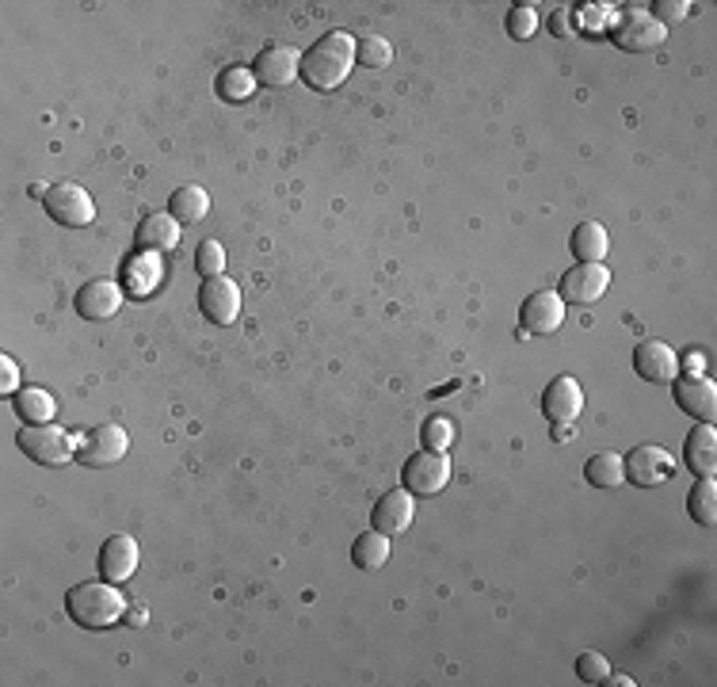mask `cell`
Returning <instances> with one entry per match:
<instances>
[{
    "label": "cell",
    "instance_id": "obj_1",
    "mask_svg": "<svg viewBox=\"0 0 717 687\" xmlns=\"http://www.w3.org/2000/svg\"><path fill=\"white\" fill-rule=\"evenodd\" d=\"M355 50L358 39L348 32H328L313 42L310 50L302 54V85H310L313 92H332L348 80V73L355 70Z\"/></svg>",
    "mask_w": 717,
    "mask_h": 687
},
{
    "label": "cell",
    "instance_id": "obj_2",
    "mask_svg": "<svg viewBox=\"0 0 717 687\" xmlns=\"http://www.w3.org/2000/svg\"><path fill=\"white\" fill-rule=\"evenodd\" d=\"M65 611L85 630H111L115 623H123L126 600L111 580H85L65 592Z\"/></svg>",
    "mask_w": 717,
    "mask_h": 687
},
{
    "label": "cell",
    "instance_id": "obj_3",
    "mask_svg": "<svg viewBox=\"0 0 717 687\" xmlns=\"http://www.w3.org/2000/svg\"><path fill=\"white\" fill-rule=\"evenodd\" d=\"M16 444H20V451L32 462H39V466H65L80 447L77 436L58 428V424H27V428H20Z\"/></svg>",
    "mask_w": 717,
    "mask_h": 687
},
{
    "label": "cell",
    "instance_id": "obj_4",
    "mask_svg": "<svg viewBox=\"0 0 717 687\" xmlns=\"http://www.w3.org/2000/svg\"><path fill=\"white\" fill-rule=\"evenodd\" d=\"M47 214L58 222V226H70V229H80V226H92L96 222V203L80 184L73 180H62V184H50L47 191Z\"/></svg>",
    "mask_w": 717,
    "mask_h": 687
},
{
    "label": "cell",
    "instance_id": "obj_5",
    "mask_svg": "<svg viewBox=\"0 0 717 687\" xmlns=\"http://www.w3.org/2000/svg\"><path fill=\"white\" fill-rule=\"evenodd\" d=\"M668 39V27H661L645 9H630L618 16V24L611 27V42L626 54H645V50H656Z\"/></svg>",
    "mask_w": 717,
    "mask_h": 687
},
{
    "label": "cell",
    "instance_id": "obj_6",
    "mask_svg": "<svg viewBox=\"0 0 717 687\" xmlns=\"http://www.w3.org/2000/svg\"><path fill=\"white\" fill-rule=\"evenodd\" d=\"M401 482L413 497H436L451 485V459L443 451H416L401 470Z\"/></svg>",
    "mask_w": 717,
    "mask_h": 687
},
{
    "label": "cell",
    "instance_id": "obj_7",
    "mask_svg": "<svg viewBox=\"0 0 717 687\" xmlns=\"http://www.w3.org/2000/svg\"><path fill=\"white\" fill-rule=\"evenodd\" d=\"M622 466H626V482H633L638 489H656V485L671 482V474H676L671 454L656 444L633 447V451L622 459Z\"/></svg>",
    "mask_w": 717,
    "mask_h": 687
},
{
    "label": "cell",
    "instance_id": "obj_8",
    "mask_svg": "<svg viewBox=\"0 0 717 687\" xmlns=\"http://www.w3.org/2000/svg\"><path fill=\"white\" fill-rule=\"evenodd\" d=\"M126 451H130V436H126L118 424H96L92 432L80 436L77 459L85 462V466L103 470V466H115Z\"/></svg>",
    "mask_w": 717,
    "mask_h": 687
},
{
    "label": "cell",
    "instance_id": "obj_9",
    "mask_svg": "<svg viewBox=\"0 0 717 687\" xmlns=\"http://www.w3.org/2000/svg\"><path fill=\"white\" fill-rule=\"evenodd\" d=\"M611 287V272L603 264H573L569 272L562 275V287H557V295H562L565 305H595L603 295H607Z\"/></svg>",
    "mask_w": 717,
    "mask_h": 687
},
{
    "label": "cell",
    "instance_id": "obj_10",
    "mask_svg": "<svg viewBox=\"0 0 717 687\" xmlns=\"http://www.w3.org/2000/svg\"><path fill=\"white\" fill-rule=\"evenodd\" d=\"M252 77H256V85L287 88V85H294V80L302 77V58H298L294 47L275 42V47H264L256 54V62H252Z\"/></svg>",
    "mask_w": 717,
    "mask_h": 687
},
{
    "label": "cell",
    "instance_id": "obj_11",
    "mask_svg": "<svg viewBox=\"0 0 717 687\" xmlns=\"http://www.w3.org/2000/svg\"><path fill=\"white\" fill-rule=\"evenodd\" d=\"M671 401L683 409L687 416L702 424H714L717 416V386L714 378H702V375H687V378H676L671 383Z\"/></svg>",
    "mask_w": 717,
    "mask_h": 687
},
{
    "label": "cell",
    "instance_id": "obj_12",
    "mask_svg": "<svg viewBox=\"0 0 717 687\" xmlns=\"http://www.w3.org/2000/svg\"><path fill=\"white\" fill-rule=\"evenodd\" d=\"M519 325L523 333L534 336H550L565 325V302L557 290H534L527 302L519 305Z\"/></svg>",
    "mask_w": 717,
    "mask_h": 687
},
{
    "label": "cell",
    "instance_id": "obj_13",
    "mask_svg": "<svg viewBox=\"0 0 717 687\" xmlns=\"http://www.w3.org/2000/svg\"><path fill=\"white\" fill-rule=\"evenodd\" d=\"M633 371H638L645 383L668 386L679 378V355L671 352L664 340H641L638 348H633Z\"/></svg>",
    "mask_w": 717,
    "mask_h": 687
},
{
    "label": "cell",
    "instance_id": "obj_14",
    "mask_svg": "<svg viewBox=\"0 0 717 687\" xmlns=\"http://www.w3.org/2000/svg\"><path fill=\"white\" fill-rule=\"evenodd\" d=\"M199 310L214 325H234L237 313H241V287L234 279H226V275L203 279V287H199Z\"/></svg>",
    "mask_w": 717,
    "mask_h": 687
},
{
    "label": "cell",
    "instance_id": "obj_15",
    "mask_svg": "<svg viewBox=\"0 0 717 687\" xmlns=\"http://www.w3.org/2000/svg\"><path fill=\"white\" fill-rule=\"evenodd\" d=\"M413 515H416V497L408 489H390L386 497H378L375 512H370V527L382 535H401L413 527Z\"/></svg>",
    "mask_w": 717,
    "mask_h": 687
},
{
    "label": "cell",
    "instance_id": "obj_16",
    "mask_svg": "<svg viewBox=\"0 0 717 687\" xmlns=\"http://www.w3.org/2000/svg\"><path fill=\"white\" fill-rule=\"evenodd\" d=\"M138 558H141V550L134 535H111L100 547V577L111 580V585H123V580H130L134 570H138Z\"/></svg>",
    "mask_w": 717,
    "mask_h": 687
},
{
    "label": "cell",
    "instance_id": "obj_17",
    "mask_svg": "<svg viewBox=\"0 0 717 687\" xmlns=\"http://www.w3.org/2000/svg\"><path fill=\"white\" fill-rule=\"evenodd\" d=\"M584 409V390L573 375H557L554 383L542 390V413L554 424H573Z\"/></svg>",
    "mask_w": 717,
    "mask_h": 687
},
{
    "label": "cell",
    "instance_id": "obj_18",
    "mask_svg": "<svg viewBox=\"0 0 717 687\" xmlns=\"http://www.w3.org/2000/svg\"><path fill=\"white\" fill-rule=\"evenodd\" d=\"M123 305V287L115 279H92L77 290V313L85 321H108Z\"/></svg>",
    "mask_w": 717,
    "mask_h": 687
},
{
    "label": "cell",
    "instance_id": "obj_19",
    "mask_svg": "<svg viewBox=\"0 0 717 687\" xmlns=\"http://www.w3.org/2000/svg\"><path fill=\"white\" fill-rule=\"evenodd\" d=\"M683 462L691 466V474L717 477V432H714V424H694L691 436H687V444H683Z\"/></svg>",
    "mask_w": 717,
    "mask_h": 687
},
{
    "label": "cell",
    "instance_id": "obj_20",
    "mask_svg": "<svg viewBox=\"0 0 717 687\" xmlns=\"http://www.w3.org/2000/svg\"><path fill=\"white\" fill-rule=\"evenodd\" d=\"M176 241H179V222L172 214H149L138 226V234H134V245L141 252H168L176 249Z\"/></svg>",
    "mask_w": 717,
    "mask_h": 687
},
{
    "label": "cell",
    "instance_id": "obj_21",
    "mask_svg": "<svg viewBox=\"0 0 717 687\" xmlns=\"http://www.w3.org/2000/svg\"><path fill=\"white\" fill-rule=\"evenodd\" d=\"M569 249H573V257H577V264H603L611 249V237L600 222H580L569 237Z\"/></svg>",
    "mask_w": 717,
    "mask_h": 687
},
{
    "label": "cell",
    "instance_id": "obj_22",
    "mask_svg": "<svg viewBox=\"0 0 717 687\" xmlns=\"http://www.w3.org/2000/svg\"><path fill=\"white\" fill-rule=\"evenodd\" d=\"M168 214L179 222V226H196V222H203L206 214H211V196H206L203 188H196V184H188V188H176V191H172Z\"/></svg>",
    "mask_w": 717,
    "mask_h": 687
},
{
    "label": "cell",
    "instance_id": "obj_23",
    "mask_svg": "<svg viewBox=\"0 0 717 687\" xmlns=\"http://www.w3.org/2000/svg\"><path fill=\"white\" fill-rule=\"evenodd\" d=\"M584 477H588V485H595V489H618V485L626 482L622 454H615V451L592 454L584 466Z\"/></svg>",
    "mask_w": 717,
    "mask_h": 687
},
{
    "label": "cell",
    "instance_id": "obj_24",
    "mask_svg": "<svg viewBox=\"0 0 717 687\" xmlns=\"http://www.w3.org/2000/svg\"><path fill=\"white\" fill-rule=\"evenodd\" d=\"M16 413L24 416L27 424H50L58 413L54 394H47L42 386H24V390L16 394Z\"/></svg>",
    "mask_w": 717,
    "mask_h": 687
},
{
    "label": "cell",
    "instance_id": "obj_25",
    "mask_svg": "<svg viewBox=\"0 0 717 687\" xmlns=\"http://www.w3.org/2000/svg\"><path fill=\"white\" fill-rule=\"evenodd\" d=\"M351 562H355L358 570H382V565L390 562V535H382V532L358 535L355 547H351Z\"/></svg>",
    "mask_w": 717,
    "mask_h": 687
},
{
    "label": "cell",
    "instance_id": "obj_26",
    "mask_svg": "<svg viewBox=\"0 0 717 687\" xmlns=\"http://www.w3.org/2000/svg\"><path fill=\"white\" fill-rule=\"evenodd\" d=\"M214 92H218V100H226V103H244V100H252V92H256V77H252V70L229 65V70H222L218 80H214Z\"/></svg>",
    "mask_w": 717,
    "mask_h": 687
},
{
    "label": "cell",
    "instance_id": "obj_27",
    "mask_svg": "<svg viewBox=\"0 0 717 687\" xmlns=\"http://www.w3.org/2000/svg\"><path fill=\"white\" fill-rule=\"evenodd\" d=\"M687 512L699 527H714L717 524V485L714 477H699L691 492H687Z\"/></svg>",
    "mask_w": 717,
    "mask_h": 687
},
{
    "label": "cell",
    "instance_id": "obj_28",
    "mask_svg": "<svg viewBox=\"0 0 717 687\" xmlns=\"http://www.w3.org/2000/svg\"><path fill=\"white\" fill-rule=\"evenodd\" d=\"M355 58L363 70H386V65L393 62V47H390V39H382V35H367V39H358Z\"/></svg>",
    "mask_w": 717,
    "mask_h": 687
},
{
    "label": "cell",
    "instance_id": "obj_29",
    "mask_svg": "<svg viewBox=\"0 0 717 687\" xmlns=\"http://www.w3.org/2000/svg\"><path fill=\"white\" fill-rule=\"evenodd\" d=\"M196 272L203 275V279H218V275L226 272V249H222V241H203V245H199Z\"/></svg>",
    "mask_w": 717,
    "mask_h": 687
},
{
    "label": "cell",
    "instance_id": "obj_30",
    "mask_svg": "<svg viewBox=\"0 0 717 687\" xmlns=\"http://www.w3.org/2000/svg\"><path fill=\"white\" fill-rule=\"evenodd\" d=\"M611 676V664L603 653H595V649H588V653L577 657V679L580 684H607Z\"/></svg>",
    "mask_w": 717,
    "mask_h": 687
},
{
    "label": "cell",
    "instance_id": "obj_31",
    "mask_svg": "<svg viewBox=\"0 0 717 687\" xmlns=\"http://www.w3.org/2000/svg\"><path fill=\"white\" fill-rule=\"evenodd\" d=\"M538 32V12H534V4H515L512 12H507V35L512 39H530V35Z\"/></svg>",
    "mask_w": 717,
    "mask_h": 687
},
{
    "label": "cell",
    "instance_id": "obj_32",
    "mask_svg": "<svg viewBox=\"0 0 717 687\" xmlns=\"http://www.w3.org/2000/svg\"><path fill=\"white\" fill-rule=\"evenodd\" d=\"M653 9L656 12H649V16H653L661 27H668V24H679V20L691 16V0H656Z\"/></svg>",
    "mask_w": 717,
    "mask_h": 687
},
{
    "label": "cell",
    "instance_id": "obj_33",
    "mask_svg": "<svg viewBox=\"0 0 717 687\" xmlns=\"http://www.w3.org/2000/svg\"><path fill=\"white\" fill-rule=\"evenodd\" d=\"M451 439H454V428L443 416H431V421L424 424V444H428V451H443V447H451Z\"/></svg>",
    "mask_w": 717,
    "mask_h": 687
},
{
    "label": "cell",
    "instance_id": "obj_34",
    "mask_svg": "<svg viewBox=\"0 0 717 687\" xmlns=\"http://www.w3.org/2000/svg\"><path fill=\"white\" fill-rule=\"evenodd\" d=\"M0 390H4V394H20V367H16V360H12V355H4V360H0Z\"/></svg>",
    "mask_w": 717,
    "mask_h": 687
},
{
    "label": "cell",
    "instance_id": "obj_35",
    "mask_svg": "<svg viewBox=\"0 0 717 687\" xmlns=\"http://www.w3.org/2000/svg\"><path fill=\"white\" fill-rule=\"evenodd\" d=\"M550 32H554L557 39H573V35H577V24H573V9H557L554 16H550Z\"/></svg>",
    "mask_w": 717,
    "mask_h": 687
},
{
    "label": "cell",
    "instance_id": "obj_36",
    "mask_svg": "<svg viewBox=\"0 0 717 687\" xmlns=\"http://www.w3.org/2000/svg\"><path fill=\"white\" fill-rule=\"evenodd\" d=\"M123 623H130V626H146V623H149V611L141 608V603H138V608H126Z\"/></svg>",
    "mask_w": 717,
    "mask_h": 687
},
{
    "label": "cell",
    "instance_id": "obj_37",
    "mask_svg": "<svg viewBox=\"0 0 717 687\" xmlns=\"http://www.w3.org/2000/svg\"><path fill=\"white\" fill-rule=\"evenodd\" d=\"M573 436H577V428H573V424H554V439H557V444H569Z\"/></svg>",
    "mask_w": 717,
    "mask_h": 687
},
{
    "label": "cell",
    "instance_id": "obj_38",
    "mask_svg": "<svg viewBox=\"0 0 717 687\" xmlns=\"http://www.w3.org/2000/svg\"><path fill=\"white\" fill-rule=\"evenodd\" d=\"M607 684H615V687H630L633 679H630V676H607Z\"/></svg>",
    "mask_w": 717,
    "mask_h": 687
}]
</instances>
